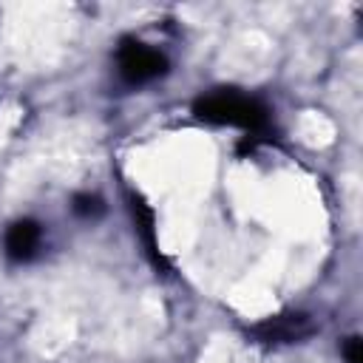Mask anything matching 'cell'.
<instances>
[{"label":"cell","mask_w":363,"mask_h":363,"mask_svg":"<svg viewBox=\"0 0 363 363\" xmlns=\"http://www.w3.org/2000/svg\"><path fill=\"white\" fill-rule=\"evenodd\" d=\"M343 357H346V363H363V340L357 335L343 340Z\"/></svg>","instance_id":"7"},{"label":"cell","mask_w":363,"mask_h":363,"mask_svg":"<svg viewBox=\"0 0 363 363\" xmlns=\"http://www.w3.org/2000/svg\"><path fill=\"white\" fill-rule=\"evenodd\" d=\"M130 213H133V224H136V235H139V241L145 244V252L150 255V261H153V267L156 269H164L167 267V261H164V255H162V250H159V241H156V221H153V210L145 204V199L142 196H136V193H130Z\"/></svg>","instance_id":"5"},{"label":"cell","mask_w":363,"mask_h":363,"mask_svg":"<svg viewBox=\"0 0 363 363\" xmlns=\"http://www.w3.org/2000/svg\"><path fill=\"white\" fill-rule=\"evenodd\" d=\"M71 213L82 221H96L102 213H105V204L96 193H77L71 199Z\"/></svg>","instance_id":"6"},{"label":"cell","mask_w":363,"mask_h":363,"mask_svg":"<svg viewBox=\"0 0 363 363\" xmlns=\"http://www.w3.org/2000/svg\"><path fill=\"white\" fill-rule=\"evenodd\" d=\"M193 113H196V119H201L207 125L241 128L244 139L238 145V153L255 150L261 142L272 139L269 108L258 96H250V94L238 91V88H213V91L201 94L193 102Z\"/></svg>","instance_id":"1"},{"label":"cell","mask_w":363,"mask_h":363,"mask_svg":"<svg viewBox=\"0 0 363 363\" xmlns=\"http://www.w3.org/2000/svg\"><path fill=\"white\" fill-rule=\"evenodd\" d=\"M116 71L125 85L139 88L167 74V57L136 37H125L116 45Z\"/></svg>","instance_id":"2"},{"label":"cell","mask_w":363,"mask_h":363,"mask_svg":"<svg viewBox=\"0 0 363 363\" xmlns=\"http://www.w3.org/2000/svg\"><path fill=\"white\" fill-rule=\"evenodd\" d=\"M309 335H315V320L306 312H281L269 315L261 323L250 329V337L261 346H286V343H301Z\"/></svg>","instance_id":"3"},{"label":"cell","mask_w":363,"mask_h":363,"mask_svg":"<svg viewBox=\"0 0 363 363\" xmlns=\"http://www.w3.org/2000/svg\"><path fill=\"white\" fill-rule=\"evenodd\" d=\"M43 244V227L31 218H20L14 224H9L6 235H3V255L11 264H28L37 258Z\"/></svg>","instance_id":"4"}]
</instances>
